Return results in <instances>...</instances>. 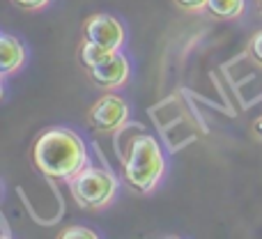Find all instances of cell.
I'll list each match as a JSON object with an SVG mask.
<instances>
[{"label":"cell","instance_id":"6da1fadb","mask_svg":"<svg viewBox=\"0 0 262 239\" xmlns=\"http://www.w3.org/2000/svg\"><path fill=\"white\" fill-rule=\"evenodd\" d=\"M32 161L49 180L67 182L88 166V147L76 131L67 126H51L37 136L32 145Z\"/></svg>","mask_w":262,"mask_h":239},{"label":"cell","instance_id":"277c9868","mask_svg":"<svg viewBox=\"0 0 262 239\" xmlns=\"http://www.w3.org/2000/svg\"><path fill=\"white\" fill-rule=\"evenodd\" d=\"M129 101L115 90L104 92L88 111V124L97 134H118L129 122Z\"/></svg>","mask_w":262,"mask_h":239},{"label":"cell","instance_id":"5bb4252c","mask_svg":"<svg viewBox=\"0 0 262 239\" xmlns=\"http://www.w3.org/2000/svg\"><path fill=\"white\" fill-rule=\"evenodd\" d=\"M251 129H253V136H255V138H258L260 143H262V115H258V118L253 120V126H251Z\"/></svg>","mask_w":262,"mask_h":239},{"label":"cell","instance_id":"3957f363","mask_svg":"<svg viewBox=\"0 0 262 239\" xmlns=\"http://www.w3.org/2000/svg\"><path fill=\"white\" fill-rule=\"evenodd\" d=\"M69 193H72L74 203L83 209H92V212H101V209L111 207L120 189L118 177L111 170L99 166H85L67 180Z\"/></svg>","mask_w":262,"mask_h":239},{"label":"cell","instance_id":"9a60e30c","mask_svg":"<svg viewBox=\"0 0 262 239\" xmlns=\"http://www.w3.org/2000/svg\"><path fill=\"white\" fill-rule=\"evenodd\" d=\"M258 9H260V16H262V0H258Z\"/></svg>","mask_w":262,"mask_h":239},{"label":"cell","instance_id":"8fae6325","mask_svg":"<svg viewBox=\"0 0 262 239\" xmlns=\"http://www.w3.org/2000/svg\"><path fill=\"white\" fill-rule=\"evenodd\" d=\"M246 53H249V58L253 60L258 67H262V30H258L249 39V44H246Z\"/></svg>","mask_w":262,"mask_h":239},{"label":"cell","instance_id":"4fadbf2b","mask_svg":"<svg viewBox=\"0 0 262 239\" xmlns=\"http://www.w3.org/2000/svg\"><path fill=\"white\" fill-rule=\"evenodd\" d=\"M12 5L23 12H39V9L49 7L51 0H12Z\"/></svg>","mask_w":262,"mask_h":239},{"label":"cell","instance_id":"52a82bcc","mask_svg":"<svg viewBox=\"0 0 262 239\" xmlns=\"http://www.w3.org/2000/svg\"><path fill=\"white\" fill-rule=\"evenodd\" d=\"M26 64V46L14 35H0V76L7 78Z\"/></svg>","mask_w":262,"mask_h":239},{"label":"cell","instance_id":"ba28073f","mask_svg":"<svg viewBox=\"0 0 262 239\" xmlns=\"http://www.w3.org/2000/svg\"><path fill=\"white\" fill-rule=\"evenodd\" d=\"M246 0H209L207 14L214 16L216 21H235L244 14Z\"/></svg>","mask_w":262,"mask_h":239},{"label":"cell","instance_id":"8992f818","mask_svg":"<svg viewBox=\"0 0 262 239\" xmlns=\"http://www.w3.org/2000/svg\"><path fill=\"white\" fill-rule=\"evenodd\" d=\"M88 76H90V81L95 83L99 90H104V92L118 90L131 76L129 60L124 58L120 51H113V53H108L104 60H99L95 67L88 69Z\"/></svg>","mask_w":262,"mask_h":239},{"label":"cell","instance_id":"30bf717a","mask_svg":"<svg viewBox=\"0 0 262 239\" xmlns=\"http://www.w3.org/2000/svg\"><path fill=\"white\" fill-rule=\"evenodd\" d=\"M60 239H97V232L85 226H69L58 235Z\"/></svg>","mask_w":262,"mask_h":239},{"label":"cell","instance_id":"7c38bea8","mask_svg":"<svg viewBox=\"0 0 262 239\" xmlns=\"http://www.w3.org/2000/svg\"><path fill=\"white\" fill-rule=\"evenodd\" d=\"M177 9L186 14H200V12H207V3L209 0H172Z\"/></svg>","mask_w":262,"mask_h":239},{"label":"cell","instance_id":"9c48e42d","mask_svg":"<svg viewBox=\"0 0 262 239\" xmlns=\"http://www.w3.org/2000/svg\"><path fill=\"white\" fill-rule=\"evenodd\" d=\"M108 53H113V51H108V49H104V46H99V44H92V41L83 39L81 49H78V62H81L83 69L88 72V69L95 67L99 60H104Z\"/></svg>","mask_w":262,"mask_h":239},{"label":"cell","instance_id":"5b68a950","mask_svg":"<svg viewBox=\"0 0 262 239\" xmlns=\"http://www.w3.org/2000/svg\"><path fill=\"white\" fill-rule=\"evenodd\" d=\"M83 39L99 44L108 51H120L124 46L127 32H124L122 21L115 18L113 14L97 12L83 21Z\"/></svg>","mask_w":262,"mask_h":239},{"label":"cell","instance_id":"7a4b0ae2","mask_svg":"<svg viewBox=\"0 0 262 239\" xmlns=\"http://www.w3.org/2000/svg\"><path fill=\"white\" fill-rule=\"evenodd\" d=\"M122 168L124 180L136 193H154L163 180V172H166V159H163V149L159 140L149 134L134 138L122 161Z\"/></svg>","mask_w":262,"mask_h":239}]
</instances>
